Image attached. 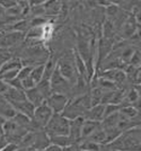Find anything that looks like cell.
Instances as JSON below:
<instances>
[{
	"instance_id": "6da1fadb",
	"label": "cell",
	"mask_w": 141,
	"mask_h": 151,
	"mask_svg": "<svg viewBox=\"0 0 141 151\" xmlns=\"http://www.w3.org/2000/svg\"><path fill=\"white\" fill-rule=\"evenodd\" d=\"M107 145L114 151H140V126L122 132Z\"/></svg>"
},
{
	"instance_id": "7a4b0ae2",
	"label": "cell",
	"mask_w": 141,
	"mask_h": 151,
	"mask_svg": "<svg viewBox=\"0 0 141 151\" xmlns=\"http://www.w3.org/2000/svg\"><path fill=\"white\" fill-rule=\"evenodd\" d=\"M69 122L62 114H53L51 120L44 127V132L49 138L57 135H68L69 134Z\"/></svg>"
},
{
	"instance_id": "3957f363",
	"label": "cell",
	"mask_w": 141,
	"mask_h": 151,
	"mask_svg": "<svg viewBox=\"0 0 141 151\" xmlns=\"http://www.w3.org/2000/svg\"><path fill=\"white\" fill-rule=\"evenodd\" d=\"M59 72L63 77L67 81L70 83L71 86H75L78 80V75L76 71V67H75V62H73V54L72 58H61L59 60L58 64H57Z\"/></svg>"
},
{
	"instance_id": "277c9868",
	"label": "cell",
	"mask_w": 141,
	"mask_h": 151,
	"mask_svg": "<svg viewBox=\"0 0 141 151\" xmlns=\"http://www.w3.org/2000/svg\"><path fill=\"white\" fill-rule=\"evenodd\" d=\"M69 103V97L62 94H55L52 93L46 99H45V104L51 108L53 114H62L64 111L65 106Z\"/></svg>"
},
{
	"instance_id": "5b68a950",
	"label": "cell",
	"mask_w": 141,
	"mask_h": 151,
	"mask_svg": "<svg viewBox=\"0 0 141 151\" xmlns=\"http://www.w3.org/2000/svg\"><path fill=\"white\" fill-rule=\"evenodd\" d=\"M25 37V33L9 31L6 33H0V49H7L19 44Z\"/></svg>"
},
{
	"instance_id": "8992f818",
	"label": "cell",
	"mask_w": 141,
	"mask_h": 151,
	"mask_svg": "<svg viewBox=\"0 0 141 151\" xmlns=\"http://www.w3.org/2000/svg\"><path fill=\"white\" fill-rule=\"evenodd\" d=\"M83 117H77L69 122V134L72 143H79L81 140V126H83Z\"/></svg>"
},
{
	"instance_id": "52a82bcc",
	"label": "cell",
	"mask_w": 141,
	"mask_h": 151,
	"mask_svg": "<svg viewBox=\"0 0 141 151\" xmlns=\"http://www.w3.org/2000/svg\"><path fill=\"white\" fill-rule=\"evenodd\" d=\"M2 97H4L12 106L26 101L25 91H24L23 89H15V88H12V87H8V89L6 90V93L2 95Z\"/></svg>"
},
{
	"instance_id": "ba28073f",
	"label": "cell",
	"mask_w": 141,
	"mask_h": 151,
	"mask_svg": "<svg viewBox=\"0 0 141 151\" xmlns=\"http://www.w3.org/2000/svg\"><path fill=\"white\" fill-rule=\"evenodd\" d=\"M138 25H140V24L137 22L135 15L131 14L128 18L125 19V22L123 23V25L121 27L122 34H123L124 38L132 37L135 33L138 32Z\"/></svg>"
},
{
	"instance_id": "9c48e42d",
	"label": "cell",
	"mask_w": 141,
	"mask_h": 151,
	"mask_svg": "<svg viewBox=\"0 0 141 151\" xmlns=\"http://www.w3.org/2000/svg\"><path fill=\"white\" fill-rule=\"evenodd\" d=\"M104 107L105 105H96V106H91L89 109L86 111V113L83 115L85 120L95 121V122H102L104 119Z\"/></svg>"
},
{
	"instance_id": "30bf717a",
	"label": "cell",
	"mask_w": 141,
	"mask_h": 151,
	"mask_svg": "<svg viewBox=\"0 0 141 151\" xmlns=\"http://www.w3.org/2000/svg\"><path fill=\"white\" fill-rule=\"evenodd\" d=\"M24 91H25L26 99L29 101L35 108L41 106L42 104L45 103V98L42 96V94L40 93L39 89L36 88V87H34L32 89H28V90H24Z\"/></svg>"
},
{
	"instance_id": "8fae6325",
	"label": "cell",
	"mask_w": 141,
	"mask_h": 151,
	"mask_svg": "<svg viewBox=\"0 0 141 151\" xmlns=\"http://www.w3.org/2000/svg\"><path fill=\"white\" fill-rule=\"evenodd\" d=\"M49 145H50V139L46 135V133L44 132V130L36 131L35 132V138H34V143L31 148L44 151Z\"/></svg>"
},
{
	"instance_id": "7c38bea8",
	"label": "cell",
	"mask_w": 141,
	"mask_h": 151,
	"mask_svg": "<svg viewBox=\"0 0 141 151\" xmlns=\"http://www.w3.org/2000/svg\"><path fill=\"white\" fill-rule=\"evenodd\" d=\"M99 127H101V122H95V121L83 119V126H81V140L87 139Z\"/></svg>"
},
{
	"instance_id": "4fadbf2b",
	"label": "cell",
	"mask_w": 141,
	"mask_h": 151,
	"mask_svg": "<svg viewBox=\"0 0 141 151\" xmlns=\"http://www.w3.org/2000/svg\"><path fill=\"white\" fill-rule=\"evenodd\" d=\"M23 67V62L18 58H14V59H8L7 61L2 63L0 65V76L9 72V71H14V70H20Z\"/></svg>"
},
{
	"instance_id": "5bb4252c",
	"label": "cell",
	"mask_w": 141,
	"mask_h": 151,
	"mask_svg": "<svg viewBox=\"0 0 141 151\" xmlns=\"http://www.w3.org/2000/svg\"><path fill=\"white\" fill-rule=\"evenodd\" d=\"M13 107L15 108V111H16L17 113L23 114V115H25V116L29 117V119L32 120L33 115H34V111H35V107L33 106L32 104L27 101V99L19 103V104L13 105Z\"/></svg>"
},
{
	"instance_id": "9a60e30c",
	"label": "cell",
	"mask_w": 141,
	"mask_h": 151,
	"mask_svg": "<svg viewBox=\"0 0 141 151\" xmlns=\"http://www.w3.org/2000/svg\"><path fill=\"white\" fill-rule=\"evenodd\" d=\"M49 139H50V145H58L62 149H64L65 147H68L69 145L72 143L68 135H57V137H52V138Z\"/></svg>"
},
{
	"instance_id": "2e32d148",
	"label": "cell",
	"mask_w": 141,
	"mask_h": 151,
	"mask_svg": "<svg viewBox=\"0 0 141 151\" xmlns=\"http://www.w3.org/2000/svg\"><path fill=\"white\" fill-rule=\"evenodd\" d=\"M44 8H45V15L49 16H55L60 13L61 10V4L55 2V1H45L44 2Z\"/></svg>"
},
{
	"instance_id": "e0dca14e",
	"label": "cell",
	"mask_w": 141,
	"mask_h": 151,
	"mask_svg": "<svg viewBox=\"0 0 141 151\" xmlns=\"http://www.w3.org/2000/svg\"><path fill=\"white\" fill-rule=\"evenodd\" d=\"M43 73H44V64H39V65H35L32 68V71L29 73V77L32 78V80L36 85L39 83L42 78H43Z\"/></svg>"
},
{
	"instance_id": "ac0fdd59",
	"label": "cell",
	"mask_w": 141,
	"mask_h": 151,
	"mask_svg": "<svg viewBox=\"0 0 141 151\" xmlns=\"http://www.w3.org/2000/svg\"><path fill=\"white\" fill-rule=\"evenodd\" d=\"M36 88L39 89V91L42 94V96L45 99L52 94L51 91V85H50V80H41V81L36 85Z\"/></svg>"
},
{
	"instance_id": "d6986e66",
	"label": "cell",
	"mask_w": 141,
	"mask_h": 151,
	"mask_svg": "<svg viewBox=\"0 0 141 151\" xmlns=\"http://www.w3.org/2000/svg\"><path fill=\"white\" fill-rule=\"evenodd\" d=\"M79 145L83 151H101V145L95 143L90 140H80Z\"/></svg>"
},
{
	"instance_id": "ffe728a7",
	"label": "cell",
	"mask_w": 141,
	"mask_h": 151,
	"mask_svg": "<svg viewBox=\"0 0 141 151\" xmlns=\"http://www.w3.org/2000/svg\"><path fill=\"white\" fill-rule=\"evenodd\" d=\"M55 67H57V64H55V62L52 59L47 60L46 63L44 64V73H43V78L42 79L43 80H50L53 71L55 70Z\"/></svg>"
},
{
	"instance_id": "44dd1931",
	"label": "cell",
	"mask_w": 141,
	"mask_h": 151,
	"mask_svg": "<svg viewBox=\"0 0 141 151\" xmlns=\"http://www.w3.org/2000/svg\"><path fill=\"white\" fill-rule=\"evenodd\" d=\"M121 106L120 105H113V104H107L104 107V117H107L112 114H115L120 111Z\"/></svg>"
},
{
	"instance_id": "7402d4cb",
	"label": "cell",
	"mask_w": 141,
	"mask_h": 151,
	"mask_svg": "<svg viewBox=\"0 0 141 151\" xmlns=\"http://www.w3.org/2000/svg\"><path fill=\"white\" fill-rule=\"evenodd\" d=\"M32 68L33 67H31V65H23V67L20 68L19 71H18L17 78L22 81V80H24L25 78L29 77V73H31V71H32Z\"/></svg>"
},
{
	"instance_id": "603a6c76",
	"label": "cell",
	"mask_w": 141,
	"mask_h": 151,
	"mask_svg": "<svg viewBox=\"0 0 141 151\" xmlns=\"http://www.w3.org/2000/svg\"><path fill=\"white\" fill-rule=\"evenodd\" d=\"M130 65L132 67H135V68H140V49L135 50V52L133 53V55L131 58L130 62H129Z\"/></svg>"
},
{
	"instance_id": "cb8c5ba5",
	"label": "cell",
	"mask_w": 141,
	"mask_h": 151,
	"mask_svg": "<svg viewBox=\"0 0 141 151\" xmlns=\"http://www.w3.org/2000/svg\"><path fill=\"white\" fill-rule=\"evenodd\" d=\"M22 87H23V90H28L36 87V83L33 81L31 77H27L24 80H22Z\"/></svg>"
},
{
	"instance_id": "d4e9b609",
	"label": "cell",
	"mask_w": 141,
	"mask_h": 151,
	"mask_svg": "<svg viewBox=\"0 0 141 151\" xmlns=\"http://www.w3.org/2000/svg\"><path fill=\"white\" fill-rule=\"evenodd\" d=\"M63 151H83L79 143H71L68 147H65L63 149Z\"/></svg>"
},
{
	"instance_id": "484cf974",
	"label": "cell",
	"mask_w": 141,
	"mask_h": 151,
	"mask_svg": "<svg viewBox=\"0 0 141 151\" xmlns=\"http://www.w3.org/2000/svg\"><path fill=\"white\" fill-rule=\"evenodd\" d=\"M17 5V2L16 1H0V6L2 7L4 9H9V8H12V7L16 6Z\"/></svg>"
},
{
	"instance_id": "4316f807",
	"label": "cell",
	"mask_w": 141,
	"mask_h": 151,
	"mask_svg": "<svg viewBox=\"0 0 141 151\" xmlns=\"http://www.w3.org/2000/svg\"><path fill=\"white\" fill-rule=\"evenodd\" d=\"M18 148H19V147H18L17 145H14V143H7L1 151H16Z\"/></svg>"
},
{
	"instance_id": "83f0119b",
	"label": "cell",
	"mask_w": 141,
	"mask_h": 151,
	"mask_svg": "<svg viewBox=\"0 0 141 151\" xmlns=\"http://www.w3.org/2000/svg\"><path fill=\"white\" fill-rule=\"evenodd\" d=\"M8 85H7L5 81H2V80H0V96H2V95L6 93V90L8 89Z\"/></svg>"
},
{
	"instance_id": "f1b7e54d",
	"label": "cell",
	"mask_w": 141,
	"mask_h": 151,
	"mask_svg": "<svg viewBox=\"0 0 141 151\" xmlns=\"http://www.w3.org/2000/svg\"><path fill=\"white\" fill-rule=\"evenodd\" d=\"M44 151H63L62 148H60L58 145H50Z\"/></svg>"
},
{
	"instance_id": "f546056e",
	"label": "cell",
	"mask_w": 141,
	"mask_h": 151,
	"mask_svg": "<svg viewBox=\"0 0 141 151\" xmlns=\"http://www.w3.org/2000/svg\"><path fill=\"white\" fill-rule=\"evenodd\" d=\"M8 142H7V140L5 139V137L2 135V137H0V151L4 149V147L7 145Z\"/></svg>"
},
{
	"instance_id": "4dcf8cb0",
	"label": "cell",
	"mask_w": 141,
	"mask_h": 151,
	"mask_svg": "<svg viewBox=\"0 0 141 151\" xmlns=\"http://www.w3.org/2000/svg\"><path fill=\"white\" fill-rule=\"evenodd\" d=\"M4 10H5V9H4V8H2V7L0 6V17H1V16H2V15H4Z\"/></svg>"
},
{
	"instance_id": "1f68e13d",
	"label": "cell",
	"mask_w": 141,
	"mask_h": 151,
	"mask_svg": "<svg viewBox=\"0 0 141 151\" xmlns=\"http://www.w3.org/2000/svg\"><path fill=\"white\" fill-rule=\"evenodd\" d=\"M16 151H27V148H18V149H17V150Z\"/></svg>"
}]
</instances>
